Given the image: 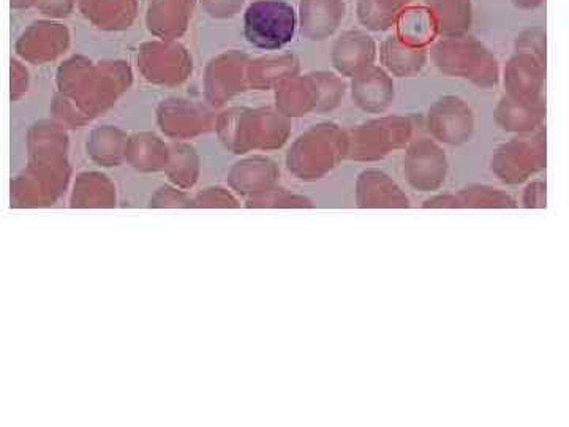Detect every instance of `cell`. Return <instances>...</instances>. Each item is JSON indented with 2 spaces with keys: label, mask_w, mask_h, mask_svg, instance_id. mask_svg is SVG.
<instances>
[{
  "label": "cell",
  "mask_w": 569,
  "mask_h": 427,
  "mask_svg": "<svg viewBox=\"0 0 569 427\" xmlns=\"http://www.w3.org/2000/svg\"><path fill=\"white\" fill-rule=\"evenodd\" d=\"M515 8L519 10H536L539 8L546 0H511Z\"/></svg>",
  "instance_id": "obj_19"
},
{
  "label": "cell",
  "mask_w": 569,
  "mask_h": 427,
  "mask_svg": "<svg viewBox=\"0 0 569 427\" xmlns=\"http://www.w3.org/2000/svg\"><path fill=\"white\" fill-rule=\"evenodd\" d=\"M413 0H358L356 16L359 24L370 32H386L395 25L402 10Z\"/></svg>",
  "instance_id": "obj_14"
},
{
  "label": "cell",
  "mask_w": 569,
  "mask_h": 427,
  "mask_svg": "<svg viewBox=\"0 0 569 427\" xmlns=\"http://www.w3.org/2000/svg\"><path fill=\"white\" fill-rule=\"evenodd\" d=\"M542 106L533 100H503L498 106V124L509 130L533 128L541 121Z\"/></svg>",
  "instance_id": "obj_15"
},
{
  "label": "cell",
  "mask_w": 569,
  "mask_h": 427,
  "mask_svg": "<svg viewBox=\"0 0 569 427\" xmlns=\"http://www.w3.org/2000/svg\"><path fill=\"white\" fill-rule=\"evenodd\" d=\"M209 16L216 19H229L241 12L245 0H200Z\"/></svg>",
  "instance_id": "obj_18"
},
{
  "label": "cell",
  "mask_w": 569,
  "mask_h": 427,
  "mask_svg": "<svg viewBox=\"0 0 569 427\" xmlns=\"http://www.w3.org/2000/svg\"><path fill=\"white\" fill-rule=\"evenodd\" d=\"M380 59L397 76H411L426 65L427 51L400 40L395 34L386 36L380 45Z\"/></svg>",
  "instance_id": "obj_12"
},
{
  "label": "cell",
  "mask_w": 569,
  "mask_h": 427,
  "mask_svg": "<svg viewBox=\"0 0 569 427\" xmlns=\"http://www.w3.org/2000/svg\"><path fill=\"white\" fill-rule=\"evenodd\" d=\"M296 29L297 13L286 0H255L245 8L244 36L255 48H285L293 41Z\"/></svg>",
  "instance_id": "obj_2"
},
{
  "label": "cell",
  "mask_w": 569,
  "mask_h": 427,
  "mask_svg": "<svg viewBox=\"0 0 569 427\" xmlns=\"http://www.w3.org/2000/svg\"><path fill=\"white\" fill-rule=\"evenodd\" d=\"M430 130L437 138L448 143H461L469 137L473 127L472 113L457 98H443L430 111Z\"/></svg>",
  "instance_id": "obj_6"
},
{
  "label": "cell",
  "mask_w": 569,
  "mask_h": 427,
  "mask_svg": "<svg viewBox=\"0 0 569 427\" xmlns=\"http://www.w3.org/2000/svg\"><path fill=\"white\" fill-rule=\"evenodd\" d=\"M393 81L384 70L378 67H369L354 75L353 97L359 106L369 111H381L393 100Z\"/></svg>",
  "instance_id": "obj_11"
},
{
  "label": "cell",
  "mask_w": 569,
  "mask_h": 427,
  "mask_svg": "<svg viewBox=\"0 0 569 427\" xmlns=\"http://www.w3.org/2000/svg\"><path fill=\"white\" fill-rule=\"evenodd\" d=\"M195 0H150L146 23L159 38H179L189 27Z\"/></svg>",
  "instance_id": "obj_5"
},
{
  "label": "cell",
  "mask_w": 569,
  "mask_h": 427,
  "mask_svg": "<svg viewBox=\"0 0 569 427\" xmlns=\"http://www.w3.org/2000/svg\"><path fill=\"white\" fill-rule=\"evenodd\" d=\"M377 57V43L365 30L349 29L337 36L332 46V64L345 76H354L372 67Z\"/></svg>",
  "instance_id": "obj_4"
},
{
  "label": "cell",
  "mask_w": 569,
  "mask_h": 427,
  "mask_svg": "<svg viewBox=\"0 0 569 427\" xmlns=\"http://www.w3.org/2000/svg\"><path fill=\"white\" fill-rule=\"evenodd\" d=\"M432 59L443 73L461 76L478 86H493L498 80V60L481 40L472 35L441 38L432 46Z\"/></svg>",
  "instance_id": "obj_1"
},
{
  "label": "cell",
  "mask_w": 569,
  "mask_h": 427,
  "mask_svg": "<svg viewBox=\"0 0 569 427\" xmlns=\"http://www.w3.org/2000/svg\"><path fill=\"white\" fill-rule=\"evenodd\" d=\"M546 64L530 54L515 53L504 67V84L519 100H533L544 82Z\"/></svg>",
  "instance_id": "obj_7"
},
{
  "label": "cell",
  "mask_w": 569,
  "mask_h": 427,
  "mask_svg": "<svg viewBox=\"0 0 569 427\" xmlns=\"http://www.w3.org/2000/svg\"><path fill=\"white\" fill-rule=\"evenodd\" d=\"M345 16V0H299L297 27L305 40L325 41L337 32Z\"/></svg>",
  "instance_id": "obj_3"
},
{
  "label": "cell",
  "mask_w": 569,
  "mask_h": 427,
  "mask_svg": "<svg viewBox=\"0 0 569 427\" xmlns=\"http://www.w3.org/2000/svg\"><path fill=\"white\" fill-rule=\"evenodd\" d=\"M440 38L467 35L473 24L472 0H424Z\"/></svg>",
  "instance_id": "obj_9"
},
{
  "label": "cell",
  "mask_w": 569,
  "mask_h": 427,
  "mask_svg": "<svg viewBox=\"0 0 569 427\" xmlns=\"http://www.w3.org/2000/svg\"><path fill=\"white\" fill-rule=\"evenodd\" d=\"M82 14L104 30L130 27L137 16V0H78Z\"/></svg>",
  "instance_id": "obj_10"
},
{
  "label": "cell",
  "mask_w": 569,
  "mask_h": 427,
  "mask_svg": "<svg viewBox=\"0 0 569 427\" xmlns=\"http://www.w3.org/2000/svg\"><path fill=\"white\" fill-rule=\"evenodd\" d=\"M395 35L413 46L427 48L437 38V29L426 7H406L395 21Z\"/></svg>",
  "instance_id": "obj_13"
},
{
  "label": "cell",
  "mask_w": 569,
  "mask_h": 427,
  "mask_svg": "<svg viewBox=\"0 0 569 427\" xmlns=\"http://www.w3.org/2000/svg\"><path fill=\"white\" fill-rule=\"evenodd\" d=\"M515 53L530 54L546 64L547 32L542 25H529L520 30L514 40Z\"/></svg>",
  "instance_id": "obj_16"
},
{
  "label": "cell",
  "mask_w": 569,
  "mask_h": 427,
  "mask_svg": "<svg viewBox=\"0 0 569 427\" xmlns=\"http://www.w3.org/2000/svg\"><path fill=\"white\" fill-rule=\"evenodd\" d=\"M255 75L259 80H264L266 76H281L290 75V73L299 69V62H297L293 54H283L277 57H261V59L253 62Z\"/></svg>",
  "instance_id": "obj_17"
},
{
  "label": "cell",
  "mask_w": 569,
  "mask_h": 427,
  "mask_svg": "<svg viewBox=\"0 0 569 427\" xmlns=\"http://www.w3.org/2000/svg\"><path fill=\"white\" fill-rule=\"evenodd\" d=\"M406 137L408 127L402 119H384L369 127L365 125L354 133V155L359 159L377 157Z\"/></svg>",
  "instance_id": "obj_8"
}]
</instances>
